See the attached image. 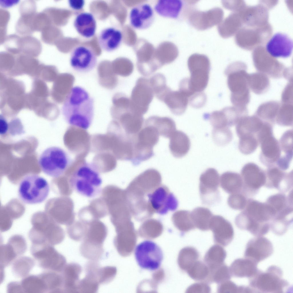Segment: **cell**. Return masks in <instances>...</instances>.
I'll return each instance as SVG.
<instances>
[{"instance_id":"obj_2","label":"cell","mask_w":293,"mask_h":293,"mask_svg":"<svg viewBox=\"0 0 293 293\" xmlns=\"http://www.w3.org/2000/svg\"><path fill=\"white\" fill-rule=\"evenodd\" d=\"M94 100L84 88H72L63 103L62 113L69 124L84 129L91 126L94 116Z\"/></svg>"},{"instance_id":"obj_56","label":"cell","mask_w":293,"mask_h":293,"mask_svg":"<svg viewBox=\"0 0 293 293\" xmlns=\"http://www.w3.org/2000/svg\"><path fill=\"white\" fill-rule=\"evenodd\" d=\"M246 196L242 192L231 194L228 198V204L231 208L235 210L244 209L248 200Z\"/></svg>"},{"instance_id":"obj_50","label":"cell","mask_w":293,"mask_h":293,"mask_svg":"<svg viewBox=\"0 0 293 293\" xmlns=\"http://www.w3.org/2000/svg\"><path fill=\"white\" fill-rule=\"evenodd\" d=\"M151 85L154 95L159 100L168 87L166 79L162 74H156L149 79Z\"/></svg>"},{"instance_id":"obj_34","label":"cell","mask_w":293,"mask_h":293,"mask_svg":"<svg viewBox=\"0 0 293 293\" xmlns=\"http://www.w3.org/2000/svg\"><path fill=\"white\" fill-rule=\"evenodd\" d=\"M144 123L154 126L158 131L160 135L167 138H169L176 130L175 121L169 117L151 116L146 119Z\"/></svg>"},{"instance_id":"obj_15","label":"cell","mask_w":293,"mask_h":293,"mask_svg":"<svg viewBox=\"0 0 293 293\" xmlns=\"http://www.w3.org/2000/svg\"><path fill=\"white\" fill-rule=\"evenodd\" d=\"M96 56L92 49L84 45L74 48L71 52L70 62L72 68L79 72L86 73L93 70L96 65Z\"/></svg>"},{"instance_id":"obj_29","label":"cell","mask_w":293,"mask_h":293,"mask_svg":"<svg viewBox=\"0 0 293 293\" xmlns=\"http://www.w3.org/2000/svg\"><path fill=\"white\" fill-rule=\"evenodd\" d=\"M82 268L79 264H66L61 272L64 280V292L78 293V285Z\"/></svg>"},{"instance_id":"obj_38","label":"cell","mask_w":293,"mask_h":293,"mask_svg":"<svg viewBox=\"0 0 293 293\" xmlns=\"http://www.w3.org/2000/svg\"><path fill=\"white\" fill-rule=\"evenodd\" d=\"M226 256L225 249L217 244L211 247L204 257V261L209 269L215 268L223 264Z\"/></svg>"},{"instance_id":"obj_55","label":"cell","mask_w":293,"mask_h":293,"mask_svg":"<svg viewBox=\"0 0 293 293\" xmlns=\"http://www.w3.org/2000/svg\"><path fill=\"white\" fill-rule=\"evenodd\" d=\"M281 156H293V130H289L282 135L279 141Z\"/></svg>"},{"instance_id":"obj_8","label":"cell","mask_w":293,"mask_h":293,"mask_svg":"<svg viewBox=\"0 0 293 293\" xmlns=\"http://www.w3.org/2000/svg\"><path fill=\"white\" fill-rule=\"evenodd\" d=\"M30 251L39 267L46 270L61 273L66 265L65 257L49 243L32 244Z\"/></svg>"},{"instance_id":"obj_45","label":"cell","mask_w":293,"mask_h":293,"mask_svg":"<svg viewBox=\"0 0 293 293\" xmlns=\"http://www.w3.org/2000/svg\"><path fill=\"white\" fill-rule=\"evenodd\" d=\"M24 128L20 121L12 120L10 122L3 116H0V134L3 137L7 135L14 136L20 134L23 132Z\"/></svg>"},{"instance_id":"obj_3","label":"cell","mask_w":293,"mask_h":293,"mask_svg":"<svg viewBox=\"0 0 293 293\" xmlns=\"http://www.w3.org/2000/svg\"><path fill=\"white\" fill-rule=\"evenodd\" d=\"M102 180L97 167L85 163L78 167L70 178V187L77 193L87 198L99 195L102 191Z\"/></svg>"},{"instance_id":"obj_30","label":"cell","mask_w":293,"mask_h":293,"mask_svg":"<svg viewBox=\"0 0 293 293\" xmlns=\"http://www.w3.org/2000/svg\"><path fill=\"white\" fill-rule=\"evenodd\" d=\"M229 268L231 276L240 278H249L254 276L259 270L257 264L245 258L235 260Z\"/></svg>"},{"instance_id":"obj_58","label":"cell","mask_w":293,"mask_h":293,"mask_svg":"<svg viewBox=\"0 0 293 293\" xmlns=\"http://www.w3.org/2000/svg\"><path fill=\"white\" fill-rule=\"evenodd\" d=\"M13 247L18 256L24 254L27 249L26 240L22 236L16 235L11 237L8 242Z\"/></svg>"},{"instance_id":"obj_59","label":"cell","mask_w":293,"mask_h":293,"mask_svg":"<svg viewBox=\"0 0 293 293\" xmlns=\"http://www.w3.org/2000/svg\"><path fill=\"white\" fill-rule=\"evenodd\" d=\"M206 101V95L202 92H196L189 98L190 104L195 108H201L203 106Z\"/></svg>"},{"instance_id":"obj_39","label":"cell","mask_w":293,"mask_h":293,"mask_svg":"<svg viewBox=\"0 0 293 293\" xmlns=\"http://www.w3.org/2000/svg\"><path fill=\"white\" fill-rule=\"evenodd\" d=\"M20 283L23 293L47 292L44 281L39 274L28 275L23 278Z\"/></svg>"},{"instance_id":"obj_16","label":"cell","mask_w":293,"mask_h":293,"mask_svg":"<svg viewBox=\"0 0 293 293\" xmlns=\"http://www.w3.org/2000/svg\"><path fill=\"white\" fill-rule=\"evenodd\" d=\"M143 127L134 136V148L140 153L147 155H154L153 148L158 142L159 134L153 126L144 123Z\"/></svg>"},{"instance_id":"obj_33","label":"cell","mask_w":293,"mask_h":293,"mask_svg":"<svg viewBox=\"0 0 293 293\" xmlns=\"http://www.w3.org/2000/svg\"><path fill=\"white\" fill-rule=\"evenodd\" d=\"M183 3L180 0H160L154 6L155 11L165 18H177L181 9Z\"/></svg>"},{"instance_id":"obj_47","label":"cell","mask_w":293,"mask_h":293,"mask_svg":"<svg viewBox=\"0 0 293 293\" xmlns=\"http://www.w3.org/2000/svg\"><path fill=\"white\" fill-rule=\"evenodd\" d=\"M99 283L92 274L86 273L84 278L80 280L78 285V293H96Z\"/></svg>"},{"instance_id":"obj_20","label":"cell","mask_w":293,"mask_h":293,"mask_svg":"<svg viewBox=\"0 0 293 293\" xmlns=\"http://www.w3.org/2000/svg\"><path fill=\"white\" fill-rule=\"evenodd\" d=\"M293 40L285 33L278 32L274 34L266 45L267 52L275 58H286L291 55Z\"/></svg>"},{"instance_id":"obj_18","label":"cell","mask_w":293,"mask_h":293,"mask_svg":"<svg viewBox=\"0 0 293 293\" xmlns=\"http://www.w3.org/2000/svg\"><path fill=\"white\" fill-rule=\"evenodd\" d=\"M155 14L152 7L146 3H141L132 7L129 14L131 25L138 30H144L150 27L155 19Z\"/></svg>"},{"instance_id":"obj_4","label":"cell","mask_w":293,"mask_h":293,"mask_svg":"<svg viewBox=\"0 0 293 293\" xmlns=\"http://www.w3.org/2000/svg\"><path fill=\"white\" fill-rule=\"evenodd\" d=\"M283 271L279 267L271 266L266 271L259 270L249 278L250 287L254 292L282 293L288 291L290 284L282 278Z\"/></svg>"},{"instance_id":"obj_19","label":"cell","mask_w":293,"mask_h":293,"mask_svg":"<svg viewBox=\"0 0 293 293\" xmlns=\"http://www.w3.org/2000/svg\"><path fill=\"white\" fill-rule=\"evenodd\" d=\"M209 229L212 231L214 241L218 245L226 246L233 239L234 233L231 224L222 216H213L210 221Z\"/></svg>"},{"instance_id":"obj_37","label":"cell","mask_w":293,"mask_h":293,"mask_svg":"<svg viewBox=\"0 0 293 293\" xmlns=\"http://www.w3.org/2000/svg\"><path fill=\"white\" fill-rule=\"evenodd\" d=\"M44 280L48 293L64 292V280L61 274L46 270L39 274Z\"/></svg>"},{"instance_id":"obj_57","label":"cell","mask_w":293,"mask_h":293,"mask_svg":"<svg viewBox=\"0 0 293 293\" xmlns=\"http://www.w3.org/2000/svg\"><path fill=\"white\" fill-rule=\"evenodd\" d=\"M116 272V268L114 266L100 267L98 272L100 284H106L110 282L114 278Z\"/></svg>"},{"instance_id":"obj_24","label":"cell","mask_w":293,"mask_h":293,"mask_svg":"<svg viewBox=\"0 0 293 293\" xmlns=\"http://www.w3.org/2000/svg\"><path fill=\"white\" fill-rule=\"evenodd\" d=\"M244 211L252 218L262 223H269L275 215L272 209L266 203L251 199H248Z\"/></svg>"},{"instance_id":"obj_35","label":"cell","mask_w":293,"mask_h":293,"mask_svg":"<svg viewBox=\"0 0 293 293\" xmlns=\"http://www.w3.org/2000/svg\"><path fill=\"white\" fill-rule=\"evenodd\" d=\"M219 182L222 188L228 193H242L243 180L241 175L237 173L225 172L221 175Z\"/></svg>"},{"instance_id":"obj_42","label":"cell","mask_w":293,"mask_h":293,"mask_svg":"<svg viewBox=\"0 0 293 293\" xmlns=\"http://www.w3.org/2000/svg\"><path fill=\"white\" fill-rule=\"evenodd\" d=\"M199 257V254L195 248L187 247L180 251L178 258V263L180 268L187 271L196 261Z\"/></svg>"},{"instance_id":"obj_61","label":"cell","mask_w":293,"mask_h":293,"mask_svg":"<svg viewBox=\"0 0 293 293\" xmlns=\"http://www.w3.org/2000/svg\"><path fill=\"white\" fill-rule=\"evenodd\" d=\"M8 293H23L20 282H12L9 283L7 286Z\"/></svg>"},{"instance_id":"obj_51","label":"cell","mask_w":293,"mask_h":293,"mask_svg":"<svg viewBox=\"0 0 293 293\" xmlns=\"http://www.w3.org/2000/svg\"><path fill=\"white\" fill-rule=\"evenodd\" d=\"M259 145L258 139L254 136H246L239 138V149L242 154L248 155L253 153Z\"/></svg>"},{"instance_id":"obj_60","label":"cell","mask_w":293,"mask_h":293,"mask_svg":"<svg viewBox=\"0 0 293 293\" xmlns=\"http://www.w3.org/2000/svg\"><path fill=\"white\" fill-rule=\"evenodd\" d=\"M211 291L209 286L205 282L194 284L187 288V293H209Z\"/></svg>"},{"instance_id":"obj_27","label":"cell","mask_w":293,"mask_h":293,"mask_svg":"<svg viewBox=\"0 0 293 293\" xmlns=\"http://www.w3.org/2000/svg\"><path fill=\"white\" fill-rule=\"evenodd\" d=\"M161 101L167 105L172 113L175 115H180L185 111L189 99L179 90L173 91L169 87L164 93Z\"/></svg>"},{"instance_id":"obj_7","label":"cell","mask_w":293,"mask_h":293,"mask_svg":"<svg viewBox=\"0 0 293 293\" xmlns=\"http://www.w3.org/2000/svg\"><path fill=\"white\" fill-rule=\"evenodd\" d=\"M70 163V157L66 152L56 146L45 149L38 160L39 165L43 172L54 178L58 177L63 174Z\"/></svg>"},{"instance_id":"obj_49","label":"cell","mask_w":293,"mask_h":293,"mask_svg":"<svg viewBox=\"0 0 293 293\" xmlns=\"http://www.w3.org/2000/svg\"><path fill=\"white\" fill-rule=\"evenodd\" d=\"M231 277L229 268L223 263L215 268L209 269L207 280L210 282L220 283L229 280Z\"/></svg>"},{"instance_id":"obj_25","label":"cell","mask_w":293,"mask_h":293,"mask_svg":"<svg viewBox=\"0 0 293 293\" xmlns=\"http://www.w3.org/2000/svg\"><path fill=\"white\" fill-rule=\"evenodd\" d=\"M117 114L124 130L128 134L135 135L142 128L144 122L143 115L134 111L131 107Z\"/></svg>"},{"instance_id":"obj_13","label":"cell","mask_w":293,"mask_h":293,"mask_svg":"<svg viewBox=\"0 0 293 293\" xmlns=\"http://www.w3.org/2000/svg\"><path fill=\"white\" fill-rule=\"evenodd\" d=\"M151 210L153 214L163 215L169 211L175 210L178 202L174 194L166 186L161 184L153 191L150 201Z\"/></svg>"},{"instance_id":"obj_1","label":"cell","mask_w":293,"mask_h":293,"mask_svg":"<svg viewBox=\"0 0 293 293\" xmlns=\"http://www.w3.org/2000/svg\"><path fill=\"white\" fill-rule=\"evenodd\" d=\"M161 175L157 170L148 169L136 177L125 191L126 199L132 215L142 221L153 215L150 199L155 189L161 184Z\"/></svg>"},{"instance_id":"obj_54","label":"cell","mask_w":293,"mask_h":293,"mask_svg":"<svg viewBox=\"0 0 293 293\" xmlns=\"http://www.w3.org/2000/svg\"><path fill=\"white\" fill-rule=\"evenodd\" d=\"M212 134L214 141L219 145L227 144L232 138V133L229 127L213 128Z\"/></svg>"},{"instance_id":"obj_22","label":"cell","mask_w":293,"mask_h":293,"mask_svg":"<svg viewBox=\"0 0 293 293\" xmlns=\"http://www.w3.org/2000/svg\"><path fill=\"white\" fill-rule=\"evenodd\" d=\"M117 232L114 243L118 252L123 256H129L132 252L136 243V234L134 225L117 229Z\"/></svg>"},{"instance_id":"obj_46","label":"cell","mask_w":293,"mask_h":293,"mask_svg":"<svg viewBox=\"0 0 293 293\" xmlns=\"http://www.w3.org/2000/svg\"><path fill=\"white\" fill-rule=\"evenodd\" d=\"M266 203L272 209L275 215L287 207L293 206V203L289 200L284 194L282 193L270 196Z\"/></svg>"},{"instance_id":"obj_48","label":"cell","mask_w":293,"mask_h":293,"mask_svg":"<svg viewBox=\"0 0 293 293\" xmlns=\"http://www.w3.org/2000/svg\"><path fill=\"white\" fill-rule=\"evenodd\" d=\"M186 271L189 276L193 279L201 281L207 279L209 269L206 264L197 260Z\"/></svg>"},{"instance_id":"obj_10","label":"cell","mask_w":293,"mask_h":293,"mask_svg":"<svg viewBox=\"0 0 293 293\" xmlns=\"http://www.w3.org/2000/svg\"><path fill=\"white\" fill-rule=\"evenodd\" d=\"M154 95L149 79L139 78L132 90L130 98L132 109L143 115L147 112Z\"/></svg>"},{"instance_id":"obj_62","label":"cell","mask_w":293,"mask_h":293,"mask_svg":"<svg viewBox=\"0 0 293 293\" xmlns=\"http://www.w3.org/2000/svg\"><path fill=\"white\" fill-rule=\"evenodd\" d=\"M84 0H70L69 3L70 7L74 9L79 10L82 9L84 4Z\"/></svg>"},{"instance_id":"obj_53","label":"cell","mask_w":293,"mask_h":293,"mask_svg":"<svg viewBox=\"0 0 293 293\" xmlns=\"http://www.w3.org/2000/svg\"><path fill=\"white\" fill-rule=\"evenodd\" d=\"M219 293H253L250 287L238 286L233 282L227 280L220 283L217 288Z\"/></svg>"},{"instance_id":"obj_32","label":"cell","mask_w":293,"mask_h":293,"mask_svg":"<svg viewBox=\"0 0 293 293\" xmlns=\"http://www.w3.org/2000/svg\"><path fill=\"white\" fill-rule=\"evenodd\" d=\"M74 25L77 32L81 36L90 38L95 34L96 23L93 15L84 12L78 14L74 22Z\"/></svg>"},{"instance_id":"obj_21","label":"cell","mask_w":293,"mask_h":293,"mask_svg":"<svg viewBox=\"0 0 293 293\" xmlns=\"http://www.w3.org/2000/svg\"><path fill=\"white\" fill-rule=\"evenodd\" d=\"M261 161L268 167L276 166L282 154L279 141L273 134L268 135L260 142Z\"/></svg>"},{"instance_id":"obj_44","label":"cell","mask_w":293,"mask_h":293,"mask_svg":"<svg viewBox=\"0 0 293 293\" xmlns=\"http://www.w3.org/2000/svg\"><path fill=\"white\" fill-rule=\"evenodd\" d=\"M163 227L159 221L155 219L146 220L140 227L139 234L146 238L153 239L161 234Z\"/></svg>"},{"instance_id":"obj_40","label":"cell","mask_w":293,"mask_h":293,"mask_svg":"<svg viewBox=\"0 0 293 293\" xmlns=\"http://www.w3.org/2000/svg\"><path fill=\"white\" fill-rule=\"evenodd\" d=\"M193 221L195 227L203 231L209 229V225L213 215L208 208L199 207L191 212Z\"/></svg>"},{"instance_id":"obj_12","label":"cell","mask_w":293,"mask_h":293,"mask_svg":"<svg viewBox=\"0 0 293 293\" xmlns=\"http://www.w3.org/2000/svg\"><path fill=\"white\" fill-rule=\"evenodd\" d=\"M187 9V14L190 23L195 28L204 30L211 28L222 21L223 16L222 9L215 7L206 11H201L191 8Z\"/></svg>"},{"instance_id":"obj_23","label":"cell","mask_w":293,"mask_h":293,"mask_svg":"<svg viewBox=\"0 0 293 293\" xmlns=\"http://www.w3.org/2000/svg\"><path fill=\"white\" fill-rule=\"evenodd\" d=\"M265 171L266 181L265 185L267 187L274 188L286 192L292 187V173L286 174L276 166L268 167Z\"/></svg>"},{"instance_id":"obj_14","label":"cell","mask_w":293,"mask_h":293,"mask_svg":"<svg viewBox=\"0 0 293 293\" xmlns=\"http://www.w3.org/2000/svg\"><path fill=\"white\" fill-rule=\"evenodd\" d=\"M241 175L243 182L242 192L246 195L256 193L265 184V171L254 163L245 165L241 169Z\"/></svg>"},{"instance_id":"obj_11","label":"cell","mask_w":293,"mask_h":293,"mask_svg":"<svg viewBox=\"0 0 293 293\" xmlns=\"http://www.w3.org/2000/svg\"><path fill=\"white\" fill-rule=\"evenodd\" d=\"M220 178L217 171L213 168H209L201 175L199 190L203 203L211 205L220 200L218 189Z\"/></svg>"},{"instance_id":"obj_43","label":"cell","mask_w":293,"mask_h":293,"mask_svg":"<svg viewBox=\"0 0 293 293\" xmlns=\"http://www.w3.org/2000/svg\"><path fill=\"white\" fill-rule=\"evenodd\" d=\"M35 264L33 260L30 257L23 256L15 259L12 266L14 274L18 278L28 276Z\"/></svg>"},{"instance_id":"obj_6","label":"cell","mask_w":293,"mask_h":293,"mask_svg":"<svg viewBox=\"0 0 293 293\" xmlns=\"http://www.w3.org/2000/svg\"><path fill=\"white\" fill-rule=\"evenodd\" d=\"M190 78H185L189 91L192 94L202 92L207 86L210 70V62L206 56L195 54L187 62Z\"/></svg>"},{"instance_id":"obj_36","label":"cell","mask_w":293,"mask_h":293,"mask_svg":"<svg viewBox=\"0 0 293 293\" xmlns=\"http://www.w3.org/2000/svg\"><path fill=\"white\" fill-rule=\"evenodd\" d=\"M264 123L254 118L243 120L237 124L236 133L239 138L246 136H254L258 138V133Z\"/></svg>"},{"instance_id":"obj_52","label":"cell","mask_w":293,"mask_h":293,"mask_svg":"<svg viewBox=\"0 0 293 293\" xmlns=\"http://www.w3.org/2000/svg\"><path fill=\"white\" fill-rule=\"evenodd\" d=\"M0 266L6 267L13 262L18 257L12 246L8 243L0 246Z\"/></svg>"},{"instance_id":"obj_28","label":"cell","mask_w":293,"mask_h":293,"mask_svg":"<svg viewBox=\"0 0 293 293\" xmlns=\"http://www.w3.org/2000/svg\"><path fill=\"white\" fill-rule=\"evenodd\" d=\"M123 35L121 31L112 27L105 28L100 32L98 37L101 47L107 52L116 50L120 45Z\"/></svg>"},{"instance_id":"obj_5","label":"cell","mask_w":293,"mask_h":293,"mask_svg":"<svg viewBox=\"0 0 293 293\" xmlns=\"http://www.w3.org/2000/svg\"><path fill=\"white\" fill-rule=\"evenodd\" d=\"M50 190L49 184L46 179L38 175L30 174L21 180L18 194L24 203L35 204L44 201L48 197Z\"/></svg>"},{"instance_id":"obj_9","label":"cell","mask_w":293,"mask_h":293,"mask_svg":"<svg viewBox=\"0 0 293 293\" xmlns=\"http://www.w3.org/2000/svg\"><path fill=\"white\" fill-rule=\"evenodd\" d=\"M134 255L136 261L141 268L153 271L160 267L163 258V252L154 242L144 241L136 247Z\"/></svg>"},{"instance_id":"obj_31","label":"cell","mask_w":293,"mask_h":293,"mask_svg":"<svg viewBox=\"0 0 293 293\" xmlns=\"http://www.w3.org/2000/svg\"><path fill=\"white\" fill-rule=\"evenodd\" d=\"M169 147L172 155L180 158L188 152L191 146L190 139L183 132L176 130L169 138Z\"/></svg>"},{"instance_id":"obj_17","label":"cell","mask_w":293,"mask_h":293,"mask_svg":"<svg viewBox=\"0 0 293 293\" xmlns=\"http://www.w3.org/2000/svg\"><path fill=\"white\" fill-rule=\"evenodd\" d=\"M273 252V244L268 239L263 236L256 237L247 243L244 256L258 264L270 256Z\"/></svg>"},{"instance_id":"obj_41","label":"cell","mask_w":293,"mask_h":293,"mask_svg":"<svg viewBox=\"0 0 293 293\" xmlns=\"http://www.w3.org/2000/svg\"><path fill=\"white\" fill-rule=\"evenodd\" d=\"M172 220L175 226L181 231L187 232L195 228L191 212L189 211L180 210L176 211L173 214Z\"/></svg>"},{"instance_id":"obj_26","label":"cell","mask_w":293,"mask_h":293,"mask_svg":"<svg viewBox=\"0 0 293 293\" xmlns=\"http://www.w3.org/2000/svg\"><path fill=\"white\" fill-rule=\"evenodd\" d=\"M235 223L239 228L248 231L256 237L263 236L268 232L270 228L269 223L257 222L249 216L244 210L236 216Z\"/></svg>"}]
</instances>
